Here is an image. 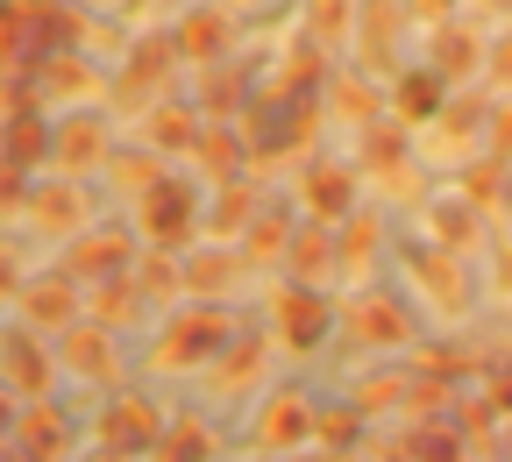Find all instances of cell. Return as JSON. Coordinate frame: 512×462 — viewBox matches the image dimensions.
Instances as JSON below:
<instances>
[{
    "label": "cell",
    "mask_w": 512,
    "mask_h": 462,
    "mask_svg": "<svg viewBox=\"0 0 512 462\" xmlns=\"http://www.w3.org/2000/svg\"><path fill=\"white\" fill-rule=\"evenodd\" d=\"M235 342V313H221L214 299L207 306H185L157 327V342H150V370L164 377H185V370H214L221 349Z\"/></svg>",
    "instance_id": "cell-1"
},
{
    "label": "cell",
    "mask_w": 512,
    "mask_h": 462,
    "mask_svg": "<svg viewBox=\"0 0 512 462\" xmlns=\"http://www.w3.org/2000/svg\"><path fill=\"white\" fill-rule=\"evenodd\" d=\"M57 370L64 377H79V384H121V349H114V327L100 320H72V327H57Z\"/></svg>",
    "instance_id": "cell-2"
},
{
    "label": "cell",
    "mask_w": 512,
    "mask_h": 462,
    "mask_svg": "<svg viewBox=\"0 0 512 462\" xmlns=\"http://www.w3.org/2000/svg\"><path fill=\"white\" fill-rule=\"evenodd\" d=\"M164 406L157 399H143V391H121V399H107V413H100V448H114V455H157V441H164Z\"/></svg>",
    "instance_id": "cell-3"
},
{
    "label": "cell",
    "mask_w": 512,
    "mask_h": 462,
    "mask_svg": "<svg viewBox=\"0 0 512 462\" xmlns=\"http://www.w3.org/2000/svg\"><path fill=\"white\" fill-rule=\"evenodd\" d=\"M306 441H313V399L306 391H271V399L256 406V420H249V448L256 455H292Z\"/></svg>",
    "instance_id": "cell-4"
},
{
    "label": "cell",
    "mask_w": 512,
    "mask_h": 462,
    "mask_svg": "<svg viewBox=\"0 0 512 462\" xmlns=\"http://www.w3.org/2000/svg\"><path fill=\"white\" fill-rule=\"evenodd\" d=\"M335 327H342L356 349H406V342H413V320L384 299V292H356V299L335 313Z\"/></svg>",
    "instance_id": "cell-5"
},
{
    "label": "cell",
    "mask_w": 512,
    "mask_h": 462,
    "mask_svg": "<svg viewBox=\"0 0 512 462\" xmlns=\"http://www.w3.org/2000/svg\"><path fill=\"white\" fill-rule=\"evenodd\" d=\"M328 327H335V306L320 285H285L278 292V342L292 356H313L320 342H328Z\"/></svg>",
    "instance_id": "cell-6"
},
{
    "label": "cell",
    "mask_w": 512,
    "mask_h": 462,
    "mask_svg": "<svg viewBox=\"0 0 512 462\" xmlns=\"http://www.w3.org/2000/svg\"><path fill=\"white\" fill-rule=\"evenodd\" d=\"M192 228H200V192H192L185 178H157V185L143 192V235H150L157 249H178Z\"/></svg>",
    "instance_id": "cell-7"
},
{
    "label": "cell",
    "mask_w": 512,
    "mask_h": 462,
    "mask_svg": "<svg viewBox=\"0 0 512 462\" xmlns=\"http://www.w3.org/2000/svg\"><path fill=\"white\" fill-rule=\"evenodd\" d=\"M15 448L29 462H64L72 455V413H64L57 399H22L15 413Z\"/></svg>",
    "instance_id": "cell-8"
},
{
    "label": "cell",
    "mask_w": 512,
    "mask_h": 462,
    "mask_svg": "<svg viewBox=\"0 0 512 462\" xmlns=\"http://www.w3.org/2000/svg\"><path fill=\"white\" fill-rule=\"evenodd\" d=\"M15 313L29 320V327H72L79 320V278L72 271H43V278H22V292H15Z\"/></svg>",
    "instance_id": "cell-9"
},
{
    "label": "cell",
    "mask_w": 512,
    "mask_h": 462,
    "mask_svg": "<svg viewBox=\"0 0 512 462\" xmlns=\"http://www.w3.org/2000/svg\"><path fill=\"white\" fill-rule=\"evenodd\" d=\"M0 384L15 391V399H50V384H57V356L43 342H29L22 327L15 335H0Z\"/></svg>",
    "instance_id": "cell-10"
},
{
    "label": "cell",
    "mask_w": 512,
    "mask_h": 462,
    "mask_svg": "<svg viewBox=\"0 0 512 462\" xmlns=\"http://www.w3.org/2000/svg\"><path fill=\"white\" fill-rule=\"evenodd\" d=\"M406 263H413V278H420V292L456 320V313H470V278H463V263L448 256V249H434V242H413L406 249Z\"/></svg>",
    "instance_id": "cell-11"
},
{
    "label": "cell",
    "mask_w": 512,
    "mask_h": 462,
    "mask_svg": "<svg viewBox=\"0 0 512 462\" xmlns=\"http://www.w3.org/2000/svg\"><path fill=\"white\" fill-rule=\"evenodd\" d=\"M128 256H136V242H128L121 228H93V235H79V242H72L64 271L86 278V285H100V278H121V263H128Z\"/></svg>",
    "instance_id": "cell-12"
},
{
    "label": "cell",
    "mask_w": 512,
    "mask_h": 462,
    "mask_svg": "<svg viewBox=\"0 0 512 462\" xmlns=\"http://www.w3.org/2000/svg\"><path fill=\"white\" fill-rule=\"evenodd\" d=\"M441 107H448V79L434 72V64H413V72H399V86H392V114H399L406 128H427Z\"/></svg>",
    "instance_id": "cell-13"
},
{
    "label": "cell",
    "mask_w": 512,
    "mask_h": 462,
    "mask_svg": "<svg viewBox=\"0 0 512 462\" xmlns=\"http://www.w3.org/2000/svg\"><path fill=\"white\" fill-rule=\"evenodd\" d=\"M299 200L313 207V221L356 214V171H349V164H313V171L299 178Z\"/></svg>",
    "instance_id": "cell-14"
},
{
    "label": "cell",
    "mask_w": 512,
    "mask_h": 462,
    "mask_svg": "<svg viewBox=\"0 0 512 462\" xmlns=\"http://www.w3.org/2000/svg\"><path fill=\"white\" fill-rule=\"evenodd\" d=\"M427 64L456 86V79H470L477 64H484V36L477 29H463V22H434V36H427Z\"/></svg>",
    "instance_id": "cell-15"
},
{
    "label": "cell",
    "mask_w": 512,
    "mask_h": 462,
    "mask_svg": "<svg viewBox=\"0 0 512 462\" xmlns=\"http://www.w3.org/2000/svg\"><path fill=\"white\" fill-rule=\"evenodd\" d=\"M427 242L448 249V256L477 249V207L463 200V192H448V200H427Z\"/></svg>",
    "instance_id": "cell-16"
},
{
    "label": "cell",
    "mask_w": 512,
    "mask_h": 462,
    "mask_svg": "<svg viewBox=\"0 0 512 462\" xmlns=\"http://www.w3.org/2000/svg\"><path fill=\"white\" fill-rule=\"evenodd\" d=\"M292 271H299V285H328L335 278V242H328V228H292Z\"/></svg>",
    "instance_id": "cell-17"
},
{
    "label": "cell",
    "mask_w": 512,
    "mask_h": 462,
    "mask_svg": "<svg viewBox=\"0 0 512 462\" xmlns=\"http://www.w3.org/2000/svg\"><path fill=\"white\" fill-rule=\"evenodd\" d=\"M256 377H264V342H228L221 363H214V391L235 399V391H249Z\"/></svg>",
    "instance_id": "cell-18"
},
{
    "label": "cell",
    "mask_w": 512,
    "mask_h": 462,
    "mask_svg": "<svg viewBox=\"0 0 512 462\" xmlns=\"http://www.w3.org/2000/svg\"><path fill=\"white\" fill-rule=\"evenodd\" d=\"M214 448H221V441H214V427H200V420L185 413V420H171V427H164L157 462H214Z\"/></svg>",
    "instance_id": "cell-19"
},
{
    "label": "cell",
    "mask_w": 512,
    "mask_h": 462,
    "mask_svg": "<svg viewBox=\"0 0 512 462\" xmlns=\"http://www.w3.org/2000/svg\"><path fill=\"white\" fill-rule=\"evenodd\" d=\"M377 256V221L370 214H342V242H335V278H363V263Z\"/></svg>",
    "instance_id": "cell-20"
},
{
    "label": "cell",
    "mask_w": 512,
    "mask_h": 462,
    "mask_svg": "<svg viewBox=\"0 0 512 462\" xmlns=\"http://www.w3.org/2000/svg\"><path fill=\"white\" fill-rule=\"evenodd\" d=\"M178 278H185L192 299H221V292H235V256L228 249H207V256H192Z\"/></svg>",
    "instance_id": "cell-21"
},
{
    "label": "cell",
    "mask_w": 512,
    "mask_h": 462,
    "mask_svg": "<svg viewBox=\"0 0 512 462\" xmlns=\"http://www.w3.org/2000/svg\"><path fill=\"white\" fill-rule=\"evenodd\" d=\"M86 292H93V320H100V327L143 320V292H136V278H100V285H86Z\"/></svg>",
    "instance_id": "cell-22"
},
{
    "label": "cell",
    "mask_w": 512,
    "mask_h": 462,
    "mask_svg": "<svg viewBox=\"0 0 512 462\" xmlns=\"http://www.w3.org/2000/svg\"><path fill=\"white\" fill-rule=\"evenodd\" d=\"M505 157H477V164H463V178H456V192H463V200L470 207H498L505 200Z\"/></svg>",
    "instance_id": "cell-23"
},
{
    "label": "cell",
    "mask_w": 512,
    "mask_h": 462,
    "mask_svg": "<svg viewBox=\"0 0 512 462\" xmlns=\"http://www.w3.org/2000/svg\"><path fill=\"white\" fill-rule=\"evenodd\" d=\"M399 8H392V0H370V8H363V64H392V43H399Z\"/></svg>",
    "instance_id": "cell-24"
},
{
    "label": "cell",
    "mask_w": 512,
    "mask_h": 462,
    "mask_svg": "<svg viewBox=\"0 0 512 462\" xmlns=\"http://www.w3.org/2000/svg\"><path fill=\"white\" fill-rule=\"evenodd\" d=\"M406 384H413L406 370H377V377H363V384L349 391V406H356L363 420H370V413H392V406L406 399Z\"/></svg>",
    "instance_id": "cell-25"
},
{
    "label": "cell",
    "mask_w": 512,
    "mask_h": 462,
    "mask_svg": "<svg viewBox=\"0 0 512 462\" xmlns=\"http://www.w3.org/2000/svg\"><path fill=\"white\" fill-rule=\"evenodd\" d=\"M363 157L377 164V178H399L406 171V136H399L392 121H370L363 128Z\"/></svg>",
    "instance_id": "cell-26"
},
{
    "label": "cell",
    "mask_w": 512,
    "mask_h": 462,
    "mask_svg": "<svg viewBox=\"0 0 512 462\" xmlns=\"http://www.w3.org/2000/svg\"><path fill=\"white\" fill-rule=\"evenodd\" d=\"M292 249V228H285V214H264V221H249V235H242V256L249 263H278Z\"/></svg>",
    "instance_id": "cell-27"
},
{
    "label": "cell",
    "mask_w": 512,
    "mask_h": 462,
    "mask_svg": "<svg viewBox=\"0 0 512 462\" xmlns=\"http://www.w3.org/2000/svg\"><path fill=\"white\" fill-rule=\"evenodd\" d=\"M43 157H50L43 121H36V114H15V121H8V164H15V171H29V164H43Z\"/></svg>",
    "instance_id": "cell-28"
},
{
    "label": "cell",
    "mask_w": 512,
    "mask_h": 462,
    "mask_svg": "<svg viewBox=\"0 0 512 462\" xmlns=\"http://www.w3.org/2000/svg\"><path fill=\"white\" fill-rule=\"evenodd\" d=\"M356 406H328V413H320L313 406V448H328V455H349V441H356Z\"/></svg>",
    "instance_id": "cell-29"
},
{
    "label": "cell",
    "mask_w": 512,
    "mask_h": 462,
    "mask_svg": "<svg viewBox=\"0 0 512 462\" xmlns=\"http://www.w3.org/2000/svg\"><path fill=\"white\" fill-rule=\"evenodd\" d=\"M29 221H43V235H72L79 228V200L64 185H50V192H36L29 200Z\"/></svg>",
    "instance_id": "cell-30"
},
{
    "label": "cell",
    "mask_w": 512,
    "mask_h": 462,
    "mask_svg": "<svg viewBox=\"0 0 512 462\" xmlns=\"http://www.w3.org/2000/svg\"><path fill=\"white\" fill-rule=\"evenodd\" d=\"M484 121H491V100H448V107L434 114V128H441L448 143H463V136H477Z\"/></svg>",
    "instance_id": "cell-31"
},
{
    "label": "cell",
    "mask_w": 512,
    "mask_h": 462,
    "mask_svg": "<svg viewBox=\"0 0 512 462\" xmlns=\"http://www.w3.org/2000/svg\"><path fill=\"white\" fill-rule=\"evenodd\" d=\"M406 455H413V462H463V434H456V427H420V434L406 441Z\"/></svg>",
    "instance_id": "cell-32"
},
{
    "label": "cell",
    "mask_w": 512,
    "mask_h": 462,
    "mask_svg": "<svg viewBox=\"0 0 512 462\" xmlns=\"http://www.w3.org/2000/svg\"><path fill=\"white\" fill-rule=\"evenodd\" d=\"M221 43H228V22H221V15H192V22L178 29V50H192V57H214Z\"/></svg>",
    "instance_id": "cell-33"
},
{
    "label": "cell",
    "mask_w": 512,
    "mask_h": 462,
    "mask_svg": "<svg viewBox=\"0 0 512 462\" xmlns=\"http://www.w3.org/2000/svg\"><path fill=\"white\" fill-rule=\"evenodd\" d=\"M136 292H143V306H150V299H171V292H185L178 263H171V256H150L143 271H136Z\"/></svg>",
    "instance_id": "cell-34"
},
{
    "label": "cell",
    "mask_w": 512,
    "mask_h": 462,
    "mask_svg": "<svg viewBox=\"0 0 512 462\" xmlns=\"http://www.w3.org/2000/svg\"><path fill=\"white\" fill-rule=\"evenodd\" d=\"M93 157H100V121H72L64 143H57V164L72 171V164H93Z\"/></svg>",
    "instance_id": "cell-35"
},
{
    "label": "cell",
    "mask_w": 512,
    "mask_h": 462,
    "mask_svg": "<svg viewBox=\"0 0 512 462\" xmlns=\"http://www.w3.org/2000/svg\"><path fill=\"white\" fill-rule=\"evenodd\" d=\"M192 157H207L214 178H235V157L242 150H235V136H192Z\"/></svg>",
    "instance_id": "cell-36"
},
{
    "label": "cell",
    "mask_w": 512,
    "mask_h": 462,
    "mask_svg": "<svg viewBox=\"0 0 512 462\" xmlns=\"http://www.w3.org/2000/svg\"><path fill=\"white\" fill-rule=\"evenodd\" d=\"M335 107H342V114H349V121H363V128H370V121H377V93H363V86H356V79H349V86H335Z\"/></svg>",
    "instance_id": "cell-37"
},
{
    "label": "cell",
    "mask_w": 512,
    "mask_h": 462,
    "mask_svg": "<svg viewBox=\"0 0 512 462\" xmlns=\"http://www.w3.org/2000/svg\"><path fill=\"white\" fill-rule=\"evenodd\" d=\"M249 214V192H221V207H214V235H235V221Z\"/></svg>",
    "instance_id": "cell-38"
},
{
    "label": "cell",
    "mask_w": 512,
    "mask_h": 462,
    "mask_svg": "<svg viewBox=\"0 0 512 462\" xmlns=\"http://www.w3.org/2000/svg\"><path fill=\"white\" fill-rule=\"evenodd\" d=\"M484 64H491V79H498V86H512V29H505L498 43H484Z\"/></svg>",
    "instance_id": "cell-39"
},
{
    "label": "cell",
    "mask_w": 512,
    "mask_h": 462,
    "mask_svg": "<svg viewBox=\"0 0 512 462\" xmlns=\"http://www.w3.org/2000/svg\"><path fill=\"white\" fill-rule=\"evenodd\" d=\"M406 15L434 29V22H456V0H406Z\"/></svg>",
    "instance_id": "cell-40"
},
{
    "label": "cell",
    "mask_w": 512,
    "mask_h": 462,
    "mask_svg": "<svg viewBox=\"0 0 512 462\" xmlns=\"http://www.w3.org/2000/svg\"><path fill=\"white\" fill-rule=\"evenodd\" d=\"M491 157H512V107H491Z\"/></svg>",
    "instance_id": "cell-41"
},
{
    "label": "cell",
    "mask_w": 512,
    "mask_h": 462,
    "mask_svg": "<svg viewBox=\"0 0 512 462\" xmlns=\"http://www.w3.org/2000/svg\"><path fill=\"white\" fill-rule=\"evenodd\" d=\"M185 136H200V128H192L178 107H164V114H157V143H185Z\"/></svg>",
    "instance_id": "cell-42"
},
{
    "label": "cell",
    "mask_w": 512,
    "mask_h": 462,
    "mask_svg": "<svg viewBox=\"0 0 512 462\" xmlns=\"http://www.w3.org/2000/svg\"><path fill=\"white\" fill-rule=\"evenodd\" d=\"M8 292H22V256H15V242H0V299Z\"/></svg>",
    "instance_id": "cell-43"
},
{
    "label": "cell",
    "mask_w": 512,
    "mask_h": 462,
    "mask_svg": "<svg viewBox=\"0 0 512 462\" xmlns=\"http://www.w3.org/2000/svg\"><path fill=\"white\" fill-rule=\"evenodd\" d=\"M491 420H498L491 399H470V406H463V434H491Z\"/></svg>",
    "instance_id": "cell-44"
},
{
    "label": "cell",
    "mask_w": 512,
    "mask_h": 462,
    "mask_svg": "<svg viewBox=\"0 0 512 462\" xmlns=\"http://www.w3.org/2000/svg\"><path fill=\"white\" fill-rule=\"evenodd\" d=\"M342 22H349V15H342V0H320V8H313V29H320V36H335Z\"/></svg>",
    "instance_id": "cell-45"
},
{
    "label": "cell",
    "mask_w": 512,
    "mask_h": 462,
    "mask_svg": "<svg viewBox=\"0 0 512 462\" xmlns=\"http://www.w3.org/2000/svg\"><path fill=\"white\" fill-rule=\"evenodd\" d=\"M15 413H22V399H15V391H8V384H0V441H8V434H15Z\"/></svg>",
    "instance_id": "cell-46"
},
{
    "label": "cell",
    "mask_w": 512,
    "mask_h": 462,
    "mask_svg": "<svg viewBox=\"0 0 512 462\" xmlns=\"http://www.w3.org/2000/svg\"><path fill=\"white\" fill-rule=\"evenodd\" d=\"M484 399H491V406H498V413H512V370H505V377H498V384H491V391H484Z\"/></svg>",
    "instance_id": "cell-47"
},
{
    "label": "cell",
    "mask_w": 512,
    "mask_h": 462,
    "mask_svg": "<svg viewBox=\"0 0 512 462\" xmlns=\"http://www.w3.org/2000/svg\"><path fill=\"white\" fill-rule=\"evenodd\" d=\"M79 462H128V455H114V448H93V455H79Z\"/></svg>",
    "instance_id": "cell-48"
},
{
    "label": "cell",
    "mask_w": 512,
    "mask_h": 462,
    "mask_svg": "<svg viewBox=\"0 0 512 462\" xmlns=\"http://www.w3.org/2000/svg\"><path fill=\"white\" fill-rule=\"evenodd\" d=\"M498 278H505V292H512V249H505V256H498Z\"/></svg>",
    "instance_id": "cell-49"
},
{
    "label": "cell",
    "mask_w": 512,
    "mask_h": 462,
    "mask_svg": "<svg viewBox=\"0 0 512 462\" xmlns=\"http://www.w3.org/2000/svg\"><path fill=\"white\" fill-rule=\"evenodd\" d=\"M484 8H512V0H484Z\"/></svg>",
    "instance_id": "cell-50"
},
{
    "label": "cell",
    "mask_w": 512,
    "mask_h": 462,
    "mask_svg": "<svg viewBox=\"0 0 512 462\" xmlns=\"http://www.w3.org/2000/svg\"><path fill=\"white\" fill-rule=\"evenodd\" d=\"M505 207H512V185H505Z\"/></svg>",
    "instance_id": "cell-51"
},
{
    "label": "cell",
    "mask_w": 512,
    "mask_h": 462,
    "mask_svg": "<svg viewBox=\"0 0 512 462\" xmlns=\"http://www.w3.org/2000/svg\"><path fill=\"white\" fill-rule=\"evenodd\" d=\"M235 8H242V0H235Z\"/></svg>",
    "instance_id": "cell-52"
}]
</instances>
